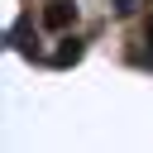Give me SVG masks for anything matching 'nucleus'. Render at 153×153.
Here are the masks:
<instances>
[{"mask_svg":"<svg viewBox=\"0 0 153 153\" xmlns=\"http://www.w3.org/2000/svg\"><path fill=\"white\" fill-rule=\"evenodd\" d=\"M72 19H76V5H72V0H53V5L43 10V24H48V29H67Z\"/></svg>","mask_w":153,"mask_h":153,"instance_id":"nucleus-1","label":"nucleus"},{"mask_svg":"<svg viewBox=\"0 0 153 153\" xmlns=\"http://www.w3.org/2000/svg\"><path fill=\"white\" fill-rule=\"evenodd\" d=\"M81 53H86L81 38H62V48L53 53V67H72V62H81Z\"/></svg>","mask_w":153,"mask_h":153,"instance_id":"nucleus-2","label":"nucleus"},{"mask_svg":"<svg viewBox=\"0 0 153 153\" xmlns=\"http://www.w3.org/2000/svg\"><path fill=\"white\" fill-rule=\"evenodd\" d=\"M143 43H148V53H143V62L153 67V19H148V29H143Z\"/></svg>","mask_w":153,"mask_h":153,"instance_id":"nucleus-3","label":"nucleus"},{"mask_svg":"<svg viewBox=\"0 0 153 153\" xmlns=\"http://www.w3.org/2000/svg\"><path fill=\"white\" fill-rule=\"evenodd\" d=\"M139 10V0H115V14H134Z\"/></svg>","mask_w":153,"mask_h":153,"instance_id":"nucleus-4","label":"nucleus"}]
</instances>
